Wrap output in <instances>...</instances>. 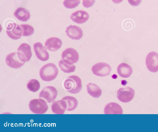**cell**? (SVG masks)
Listing matches in <instances>:
<instances>
[{
  "label": "cell",
  "instance_id": "30bf717a",
  "mask_svg": "<svg viewBox=\"0 0 158 132\" xmlns=\"http://www.w3.org/2000/svg\"><path fill=\"white\" fill-rule=\"evenodd\" d=\"M6 32L9 37L14 40H17L22 36L23 31L20 25L14 23H10L6 28Z\"/></svg>",
  "mask_w": 158,
  "mask_h": 132
},
{
  "label": "cell",
  "instance_id": "484cf974",
  "mask_svg": "<svg viewBox=\"0 0 158 132\" xmlns=\"http://www.w3.org/2000/svg\"><path fill=\"white\" fill-rule=\"evenodd\" d=\"M95 1V0H83L82 4L85 7L89 8L93 5Z\"/></svg>",
  "mask_w": 158,
  "mask_h": 132
},
{
  "label": "cell",
  "instance_id": "7a4b0ae2",
  "mask_svg": "<svg viewBox=\"0 0 158 132\" xmlns=\"http://www.w3.org/2000/svg\"><path fill=\"white\" fill-rule=\"evenodd\" d=\"M66 90L70 93L77 94L82 89V82L80 78L76 75L67 77L64 83Z\"/></svg>",
  "mask_w": 158,
  "mask_h": 132
},
{
  "label": "cell",
  "instance_id": "2e32d148",
  "mask_svg": "<svg viewBox=\"0 0 158 132\" xmlns=\"http://www.w3.org/2000/svg\"><path fill=\"white\" fill-rule=\"evenodd\" d=\"M67 108L66 101L62 99L53 102L51 109L52 112L56 114H63Z\"/></svg>",
  "mask_w": 158,
  "mask_h": 132
},
{
  "label": "cell",
  "instance_id": "ba28073f",
  "mask_svg": "<svg viewBox=\"0 0 158 132\" xmlns=\"http://www.w3.org/2000/svg\"><path fill=\"white\" fill-rule=\"evenodd\" d=\"M94 74L99 76H106L111 71V67L106 63L100 62L94 65L92 67Z\"/></svg>",
  "mask_w": 158,
  "mask_h": 132
},
{
  "label": "cell",
  "instance_id": "7402d4cb",
  "mask_svg": "<svg viewBox=\"0 0 158 132\" xmlns=\"http://www.w3.org/2000/svg\"><path fill=\"white\" fill-rule=\"evenodd\" d=\"M59 66L61 70L65 73H70L74 72L76 69V66L73 65H69L65 63L62 59L59 62Z\"/></svg>",
  "mask_w": 158,
  "mask_h": 132
},
{
  "label": "cell",
  "instance_id": "6da1fadb",
  "mask_svg": "<svg viewBox=\"0 0 158 132\" xmlns=\"http://www.w3.org/2000/svg\"><path fill=\"white\" fill-rule=\"evenodd\" d=\"M58 70L56 66L50 63L43 66L40 71L41 79L45 81H50L55 79L58 74Z\"/></svg>",
  "mask_w": 158,
  "mask_h": 132
},
{
  "label": "cell",
  "instance_id": "5b68a950",
  "mask_svg": "<svg viewBox=\"0 0 158 132\" xmlns=\"http://www.w3.org/2000/svg\"><path fill=\"white\" fill-rule=\"evenodd\" d=\"M135 91L132 88L123 87L119 88L117 92V97L120 101L127 103L130 101L133 98Z\"/></svg>",
  "mask_w": 158,
  "mask_h": 132
},
{
  "label": "cell",
  "instance_id": "277c9868",
  "mask_svg": "<svg viewBox=\"0 0 158 132\" xmlns=\"http://www.w3.org/2000/svg\"><path fill=\"white\" fill-rule=\"evenodd\" d=\"M62 59L66 64L72 65L78 62L79 56L77 51L74 49L68 48L64 50L61 55Z\"/></svg>",
  "mask_w": 158,
  "mask_h": 132
},
{
  "label": "cell",
  "instance_id": "83f0119b",
  "mask_svg": "<svg viewBox=\"0 0 158 132\" xmlns=\"http://www.w3.org/2000/svg\"><path fill=\"white\" fill-rule=\"evenodd\" d=\"M123 0H112V2L118 4L121 2Z\"/></svg>",
  "mask_w": 158,
  "mask_h": 132
},
{
  "label": "cell",
  "instance_id": "cb8c5ba5",
  "mask_svg": "<svg viewBox=\"0 0 158 132\" xmlns=\"http://www.w3.org/2000/svg\"><path fill=\"white\" fill-rule=\"evenodd\" d=\"M22 31L23 36H29L32 35L34 32L33 28L30 25L27 24L20 25Z\"/></svg>",
  "mask_w": 158,
  "mask_h": 132
},
{
  "label": "cell",
  "instance_id": "7c38bea8",
  "mask_svg": "<svg viewBox=\"0 0 158 132\" xmlns=\"http://www.w3.org/2000/svg\"><path fill=\"white\" fill-rule=\"evenodd\" d=\"M33 47L35 55L38 59L42 61H45L49 59L48 53L42 43L36 42L34 44Z\"/></svg>",
  "mask_w": 158,
  "mask_h": 132
},
{
  "label": "cell",
  "instance_id": "ffe728a7",
  "mask_svg": "<svg viewBox=\"0 0 158 132\" xmlns=\"http://www.w3.org/2000/svg\"><path fill=\"white\" fill-rule=\"evenodd\" d=\"M86 87L88 93L94 98H98L102 95L101 89L95 84L89 83L86 85Z\"/></svg>",
  "mask_w": 158,
  "mask_h": 132
},
{
  "label": "cell",
  "instance_id": "5bb4252c",
  "mask_svg": "<svg viewBox=\"0 0 158 132\" xmlns=\"http://www.w3.org/2000/svg\"><path fill=\"white\" fill-rule=\"evenodd\" d=\"M70 17L73 21L78 24H82L88 19L89 16L86 11L79 10L73 13Z\"/></svg>",
  "mask_w": 158,
  "mask_h": 132
},
{
  "label": "cell",
  "instance_id": "3957f363",
  "mask_svg": "<svg viewBox=\"0 0 158 132\" xmlns=\"http://www.w3.org/2000/svg\"><path fill=\"white\" fill-rule=\"evenodd\" d=\"M30 110L36 114H43L48 110V106L46 102L41 99H35L31 100L29 104Z\"/></svg>",
  "mask_w": 158,
  "mask_h": 132
},
{
  "label": "cell",
  "instance_id": "8992f818",
  "mask_svg": "<svg viewBox=\"0 0 158 132\" xmlns=\"http://www.w3.org/2000/svg\"><path fill=\"white\" fill-rule=\"evenodd\" d=\"M146 64L148 69L152 72L158 71V53L154 51L149 53L146 58Z\"/></svg>",
  "mask_w": 158,
  "mask_h": 132
},
{
  "label": "cell",
  "instance_id": "4fadbf2b",
  "mask_svg": "<svg viewBox=\"0 0 158 132\" xmlns=\"http://www.w3.org/2000/svg\"><path fill=\"white\" fill-rule=\"evenodd\" d=\"M66 32L67 35L73 40H80L83 35L81 28L76 25H70L68 27Z\"/></svg>",
  "mask_w": 158,
  "mask_h": 132
},
{
  "label": "cell",
  "instance_id": "603a6c76",
  "mask_svg": "<svg viewBox=\"0 0 158 132\" xmlns=\"http://www.w3.org/2000/svg\"><path fill=\"white\" fill-rule=\"evenodd\" d=\"M40 87V84L38 80L36 79H31L29 80L27 84V87L30 91L33 92L37 91Z\"/></svg>",
  "mask_w": 158,
  "mask_h": 132
},
{
  "label": "cell",
  "instance_id": "8fae6325",
  "mask_svg": "<svg viewBox=\"0 0 158 132\" xmlns=\"http://www.w3.org/2000/svg\"><path fill=\"white\" fill-rule=\"evenodd\" d=\"M17 53H12L8 54L6 58L7 65L9 67L14 68H19L25 64V62L21 61L17 56Z\"/></svg>",
  "mask_w": 158,
  "mask_h": 132
},
{
  "label": "cell",
  "instance_id": "d4e9b609",
  "mask_svg": "<svg viewBox=\"0 0 158 132\" xmlns=\"http://www.w3.org/2000/svg\"><path fill=\"white\" fill-rule=\"evenodd\" d=\"M80 0H64L63 3L67 8L72 9L77 6L80 3Z\"/></svg>",
  "mask_w": 158,
  "mask_h": 132
},
{
  "label": "cell",
  "instance_id": "44dd1931",
  "mask_svg": "<svg viewBox=\"0 0 158 132\" xmlns=\"http://www.w3.org/2000/svg\"><path fill=\"white\" fill-rule=\"evenodd\" d=\"M64 100L67 104L66 110L68 111H72L74 110L77 107L78 102L77 99L75 97L70 96H66L62 98Z\"/></svg>",
  "mask_w": 158,
  "mask_h": 132
},
{
  "label": "cell",
  "instance_id": "4316f807",
  "mask_svg": "<svg viewBox=\"0 0 158 132\" xmlns=\"http://www.w3.org/2000/svg\"><path fill=\"white\" fill-rule=\"evenodd\" d=\"M142 0H128V2L131 6H137L139 5Z\"/></svg>",
  "mask_w": 158,
  "mask_h": 132
},
{
  "label": "cell",
  "instance_id": "9a60e30c",
  "mask_svg": "<svg viewBox=\"0 0 158 132\" xmlns=\"http://www.w3.org/2000/svg\"><path fill=\"white\" fill-rule=\"evenodd\" d=\"M62 43V40L60 38L56 37H52L46 40L45 45L49 50L55 51L61 47Z\"/></svg>",
  "mask_w": 158,
  "mask_h": 132
},
{
  "label": "cell",
  "instance_id": "e0dca14e",
  "mask_svg": "<svg viewBox=\"0 0 158 132\" xmlns=\"http://www.w3.org/2000/svg\"><path fill=\"white\" fill-rule=\"evenodd\" d=\"M105 114H122L123 110L118 104L110 102L106 106L104 109Z\"/></svg>",
  "mask_w": 158,
  "mask_h": 132
},
{
  "label": "cell",
  "instance_id": "52a82bcc",
  "mask_svg": "<svg viewBox=\"0 0 158 132\" xmlns=\"http://www.w3.org/2000/svg\"><path fill=\"white\" fill-rule=\"evenodd\" d=\"M17 54L21 61L24 62L29 61L32 55L30 46L27 43L22 44L18 49Z\"/></svg>",
  "mask_w": 158,
  "mask_h": 132
},
{
  "label": "cell",
  "instance_id": "d6986e66",
  "mask_svg": "<svg viewBox=\"0 0 158 132\" xmlns=\"http://www.w3.org/2000/svg\"><path fill=\"white\" fill-rule=\"evenodd\" d=\"M14 15L20 21H26L30 19V15L29 11L23 7H19L14 12Z\"/></svg>",
  "mask_w": 158,
  "mask_h": 132
},
{
  "label": "cell",
  "instance_id": "9c48e42d",
  "mask_svg": "<svg viewBox=\"0 0 158 132\" xmlns=\"http://www.w3.org/2000/svg\"><path fill=\"white\" fill-rule=\"evenodd\" d=\"M57 94V91L54 87L48 86L41 91L39 93V97L45 99L48 103H49L55 100Z\"/></svg>",
  "mask_w": 158,
  "mask_h": 132
},
{
  "label": "cell",
  "instance_id": "ac0fdd59",
  "mask_svg": "<svg viewBox=\"0 0 158 132\" xmlns=\"http://www.w3.org/2000/svg\"><path fill=\"white\" fill-rule=\"evenodd\" d=\"M117 71L120 77L127 78L131 75L133 70L131 66L127 63H122L118 66Z\"/></svg>",
  "mask_w": 158,
  "mask_h": 132
}]
</instances>
